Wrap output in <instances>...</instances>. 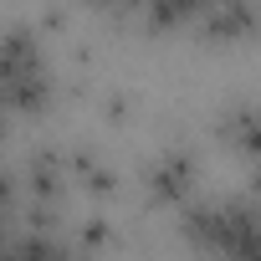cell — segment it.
Segmentation results:
<instances>
[{"instance_id": "277c9868", "label": "cell", "mask_w": 261, "mask_h": 261, "mask_svg": "<svg viewBox=\"0 0 261 261\" xmlns=\"http://www.w3.org/2000/svg\"><path fill=\"white\" fill-rule=\"evenodd\" d=\"M256 26H261V16L246 11V6H220V11H205L200 16V36H210L215 46L220 41H246Z\"/></svg>"}, {"instance_id": "7a4b0ae2", "label": "cell", "mask_w": 261, "mask_h": 261, "mask_svg": "<svg viewBox=\"0 0 261 261\" xmlns=\"http://www.w3.org/2000/svg\"><path fill=\"white\" fill-rule=\"evenodd\" d=\"M195 190V159L185 149H169L149 164V200L154 205H190Z\"/></svg>"}, {"instance_id": "6da1fadb", "label": "cell", "mask_w": 261, "mask_h": 261, "mask_svg": "<svg viewBox=\"0 0 261 261\" xmlns=\"http://www.w3.org/2000/svg\"><path fill=\"white\" fill-rule=\"evenodd\" d=\"M0 92H6V108L11 113H41L51 102L46 62H41L31 31H21V26H11L6 41H0Z\"/></svg>"}, {"instance_id": "3957f363", "label": "cell", "mask_w": 261, "mask_h": 261, "mask_svg": "<svg viewBox=\"0 0 261 261\" xmlns=\"http://www.w3.org/2000/svg\"><path fill=\"white\" fill-rule=\"evenodd\" d=\"M220 139H225L236 154H246L251 164H261V108H256V102H236V108L220 118Z\"/></svg>"}, {"instance_id": "ba28073f", "label": "cell", "mask_w": 261, "mask_h": 261, "mask_svg": "<svg viewBox=\"0 0 261 261\" xmlns=\"http://www.w3.org/2000/svg\"><path fill=\"white\" fill-rule=\"evenodd\" d=\"M251 195H256V200H261V164H256V169H251Z\"/></svg>"}, {"instance_id": "8992f818", "label": "cell", "mask_w": 261, "mask_h": 261, "mask_svg": "<svg viewBox=\"0 0 261 261\" xmlns=\"http://www.w3.org/2000/svg\"><path fill=\"white\" fill-rule=\"evenodd\" d=\"M72 174H77L92 195H113V190H118V179L102 169V159H97V154H77V159H72Z\"/></svg>"}, {"instance_id": "52a82bcc", "label": "cell", "mask_w": 261, "mask_h": 261, "mask_svg": "<svg viewBox=\"0 0 261 261\" xmlns=\"http://www.w3.org/2000/svg\"><path fill=\"white\" fill-rule=\"evenodd\" d=\"M82 236H87V241H92V246H102V241H108V225H97V220H92V225H87V230H82Z\"/></svg>"}, {"instance_id": "5b68a950", "label": "cell", "mask_w": 261, "mask_h": 261, "mask_svg": "<svg viewBox=\"0 0 261 261\" xmlns=\"http://www.w3.org/2000/svg\"><path fill=\"white\" fill-rule=\"evenodd\" d=\"M26 174H31V205L57 210V200H62V159L57 154H36L26 164Z\"/></svg>"}]
</instances>
